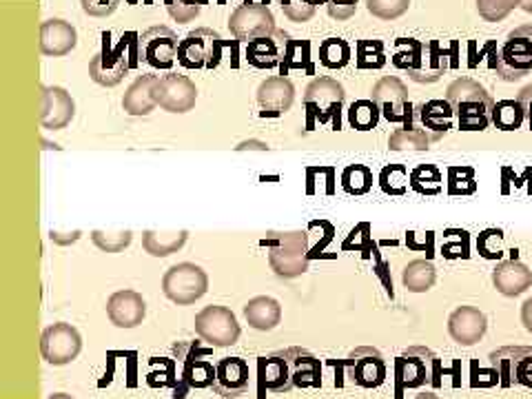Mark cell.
Masks as SVG:
<instances>
[{
  "label": "cell",
  "mask_w": 532,
  "mask_h": 399,
  "mask_svg": "<svg viewBox=\"0 0 532 399\" xmlns=\"http://www.w3.org/2000/svg\"><path fill=\"white\" fill-rule=\"evenodd\" d=\"M393 65L406 71L415 83H437L448 69V54L439 43H422L415 38H397Z\"/></svg>",
  "instance_id": "obj_1"
},
{
  "label": "cell",
  "mask_w": 532,
  "mask_h": 399,
  "mask_svg": "<svg viewBox=\"0 0 532 399\" xmlns=\"http://www.w3.org/2000/svg\"><path fill=\"white\" fill-rule=\"evenodd\" d=\"M446 100L453 107L462 131H484L493 125L495 100L477 80L457 78L448 85Z\"/></svg>",
  "instance_id": "obj_2"
},
{
  "label": "cell",
  "mask_w": 532,
  "mask_h": 399,
  "mask_svg": "<svg viewBox=\"0 0 532 399\" xmlns=\"http://www.w3.org/2000/svg\"><path fill=\"white\" fill-rule=\"evenodd\" d=\"M262 244L269 249V264L278 278L293 280L309 271V235L304 231L269 233Z\"/></svg>",
  "instance_id": "obj_3"
},
{
  "label": "cell",
  "mask_w": 532,
  "mask_h": 399,
  "mask_svg": "<svg viewBox=\"0 0 532 399\" xmlns=\"http://www.w3.org/2000/svg\"><path fill=\"white\" fill-rule=\"evenodd\" d=\"M129 45H131L129 36L122 38L114 47L111 45V34L109 32L102 34V47L89 63V76L96 85L116 87L125 80L127 71L131 67H136V60H131L136 56V51H133Z\"/></svg>",
  "instance_id": "obj_4"
},
{
  "label": "cell",
  "mask_w": 532,
  "mask_h": 399,
  "mask_svg": "<svg viewBox=\"0 0 532 399\" xmlns=\"http://www.w3.org/2000/svg\"><path fill=\"white\" fill-rule=\"evenodd\" d=\"M395 382L397 395L402 397L406 388H422L426 384H433L435 388L442 386L437 377V357L424 349V346H411L395 362Z\"/></svg>",
  "instance_id": "obj_5"
},
{
  "label": "cell",
  "mask_w": 532,
  "mask_h": 399,
  "mask_svg": "<svg viewBox=\"0 0 532 399\" xmlns=\"http://www.w3.org/2000/svg\"><path fill=\"white\" fill-rule=\"evenodd\" d=\"M497 74L515 83V80L528 76L532 71V25H521L506 36V43L501 45L497 60Z\"/></svg>",
  "instance_id": "obj_6"
},
{
  "label": "cell",
  "mask_w": 532,
  "mask_h": 399,
  "mask_svg": "<svg viewBox=\"0 0 532 399\" xmlns=\"http://www.w3.org/2000/svg\"><path fill=\"white\" fill-rule=\"evenodd\" d=\"M209 291V275L202 266L193 262H180L165 273L162 278V293L178 306H189L198 302Z\"/></svg>",
  "instance_id": "obj_7"
},
{
  "label": "cell",
  "mask_w": 532,
  "mask_h": 399,
  "mask_svg": "<svg viewBox=\"0 0 532 399\" xmlns=\"http://www.w3.org/2000/svg\"><path fill=\"white\" fill-rule=\"evenodd\" d=\"M222 49H224V40L220 38L218 32H213V29L207 27L193 29V32L187 34V38L180 40L178 63L189 71L216 69L220 65Z\"/></svg>",
  "instance_id": "obj_8"
},
{
  "label": "cell",
  "mask_w": 532,
  "mask_h": 399,
  "mask_svg": "<svg viewBox=\"0 0 532 399\" xmlns=\"http://www.w3.org/2000/svg\"><path fill=\"white\" fill-rule=\"evenodd\" d=\"M173 355L180 364L182 393L189 388H211L216 382V366L209 362L213 349H204L198 342H178Z\"/></svg>",
  "instance_id": "obj_9"
},
{
  "label": "cell",
  "mask_w": 532,
  "mask_h": 399,
  "mask_svg": "<svg viewBox=\"0 0 532 399\" xmlns=\"http://www.w3.org/2000/svg\"><path fill=\"white\" fill-rule=\"evenodd\" d=\"M193 326H196L200 340L211 344L213 349H227V346L238 344L242 333L238 317H235L227 306L220 304L204 306V309L196 315Z\"/></svg>",
  "instance_id": "obj_10"
},
{
  "label": "cell",
  "mask_w": 532,
  "mask_h": 399,
  "mask_svg": "<svg viewBox=\"0 0 532 399\" xmlns=\"http://www.w3.org/2000/svg\"><path fill=\"white\" fill-rule=\"evenodd\" d=\"M302 100L311 120H320L324 125L331 122L335 129H340V111L346 100V91L335 78L311 80Z\"/></svg>",
  "instance_id": "obj_11"
},
{
  "label": "cell",
  "mask_w": 532,
  "mask_h": 399,
  "mask_svg": "<svg viewBox=\"0 0 532 399\" xmlns=\"http://www.w3.org/2000/svg\"><path fill=\"white\" fill-rule=\"evenodd\" d=\"M178 36L165 25L149 27L138 36V56L145 65L156 71H169L178 60Z\"/></svg>",
  "instance_id": "obj_12"
},
{
  "label": "cell",
  "mask_w": 532,
  "mask_h": 399,
  "mask_svg": "<svg viewBox=\"0 0 532 399\" xmlns=\"http://www.w3.org/2000/svg\"><path fill=\"white\" fill-rule=\"evenodd\" d=\"M83 351V337L78 329L67 322H56L47 326L40 337V353L51 366H67Z\"/></svg>",
  "instance_id": "obj_13"
},
{
  "label": "cell",
  "mask_w": 532,
  "mask_h": 399,
  "mask_svg": "<svg viewBox=\"0 0 532 399\" xmlns=\"http://www.w3.org/2000/svg\"><path fill=\"white\" fill-rule=\"evenodd\" d=\"M229 29L235 40L240 43H251L255 38L271 36L278 32L275 27V18L271 14V9L264 3H244L240 5L229 18Z\"/></svg>",
  "instance_id": "obj_14"
},
{
  "label": "cell",
  "mask_w": 532,
  "mask_h": 399,
  "mask_svg": "<svg viewBox=\"0 0 532 399\" xmlns=\"http://www.w3.org/2000/svg\"><path fill=\"white\" fill-rule=\"evenodd\" d=\"M373 100L377 102V107H380L382 116L388 122L411 127L415 111L411 100H408V89L402 80L395 76H384L382 80H377V85L373 87Z\"/></svg>",
  "instance_id": "obj_15"
},
{
  "label": "cell",
  "mask_w": 532,
  "mask_h": 399,
  "mask_svg": "<svg viewBox=\"0 0 532 399\" xmlns=\"http://www.w3.org/2000/svg\"><path fill=\"white\" fill-rule=\"evenodd\" d=\"M490 364L499 373V384L532 388V346H506L490 353Z\"/></svg>",
  "instance_id": "obj_16"
},
{
  "label": "cell",
  "mask_w": 532,
  "mask_h": 399,
  "mask_svg": "<svg viewBox=\"0 0 532 399\" xmlns=\"http://www.w3.org/2000/svg\"><path fill=\"white\" fill-rule=\"evenodd\" d=\"M153 96L160 109L169 111V114H187L196 107L198 100V87L187 76L169 74L156 78V87H153Z\"/></svg>",
  "instance_id": "obj_17"
},
{
  "label": "cell",
  "mask_w": 532,
  "mask_h": 399,
  "mask_svg": "<svg viewBox=\"0 0 532 399\" xmlns=\"http://www.w3.org/2000/svg\"><path fill=\"white\" fill-rule=\"evenodd\" d=\"M258 377H260V395L258 397H262V399L266 397V393H273V395L291 393L295 388L291 349L275 351L271 355L260 357Z\"/></svg>",
  "instance_id": "obj_18"
},
{
  "label": "cell",
  "mask_w": 532,
  "mask_h": 399,
  "mask_svg": "<svg viewBox=\"0 0 532 399\" xmlns=\"http://www.w3.org/2000/svg\"><path fill=\"white\" fill-rule=\"evenodd\" d=\"M346 375L362 388H380L386 380V364L382 353L373 346H360L346 357Z\"/></svg>",
  "instance_id": "obj_19"
},
{
  "label": "cell",
  "mask_w": 532,
  "mask_h": 399,
  "mask_svg": "<svg viewBox=\"0 0 532 399\" xmlns=\"http://www.w3.org/2000/svg\"><path fill=\"white\" fill-rule=\"evenodd\" d=\"M213 393L224 399H235L249 393L251 388V368L242 357H222L216 364V382Z\"/></svg>",
  "instance_id": "obj_20"
},
{
  "label": "cell",
  "mask_w": 532,
  "mask_h": 399,
  "mask_svg": "<svg viewBox=\"0 0 532 399\" xmlns=\"http://www.w3.org/2000/svg\"><path fill=\"white\" fill-rule=\"evenodd\" d=\"M40 125L49 131L65 129L76 116L74 98L63 87H40Z\"/></svg>",
  "instance_id": "obj_21"
},
{
  "label": "cell",
  "mask_w": 532,
  "mask_h": 399,
  "mask_svg": "<svg viewBox=\"0 0 532 399\" xmlns=\"http://www.w3.org/2000/svg\"><path fill=\"white\" fill-rule=\"evenodd\" d=\"M289 43H291L289 34H284L278 29V32L271 36L255 38L251 43H247V47H244V58H247V63L255 69L282 67L286 51H289Z\"/></svg>",
  "instance_id": "obj_22"
},
{
  "label": "cell",
  "mask_w": 532,
  "mask_h": 399,
  "mask_svg": "<svg viewBox=\"0 0 532 399\" xmlns=\"http://www.w3.org/2000/svg\"><path fill=\"white\" fill-rule=\"evenodd\" d=\"M107 315L118 329H136L147 315V302L138 291L122 289L107 300Z\"/></svg>",
  "instance_id": "obj_23"
},
{
  "label": "cell",
  "mask_w": 532,
  "mask_h": 399,
  "mask_svg": "<svg viewBox=\"0 0 532 399\" xmlns=\"http://www.w3.org/2000/svg\"><path fill=\"white\" fill-rule=\"evenodd\" d=\"M488 320L475 306H459L448 317V333L457 344L473 346L486 335Z\"/></svg>",
  "instance_id": "obj_24"
},
{
  "label": "cell",
  "mask_w": 532,
  "mask_h": 399,
  "mask_svg": "<svg viewBox=\"0 0 532 399\" xmlns=\"http://www.w3.org/2000/svg\"><path fill=\"white\" fill-rule=\"evenodd\" d=\"M78 45L76 27L63 18H49L40 27V51L49 58H63Z\"/></svg>",
  "instance_id": "obj_25"
},
{
  "label": "cell",
  "mask_w": 532,
  "mask_h": 399,
  "mask_svg": "<svg viewBox=\"0 0 532 399\" xmlns=\"http://www.w3.org/2000/svg\"><path fill=\"white\" fill-rule=\"evenodd\" d=\"M295 87L284 76H273L264 80L258 89V105L264 118H280L293 107Z\"/></svg>",
  "instance_id": "obj_26"
},
{
  "label": "cell",
  "mask_w": 532,
  "mask_h": 399,
  "mask_svg": "<svg viewBox=\"0 0 532 399\" xmlns=\"http://www.w3.org/2000/svg\"><path fill=\"white\" fill-rule=\"evenodd\" d=\"M493 284L506 298H517V295L526 293L532 286V271L517 260L499 262L497 269L493 271Z\"/></svg>",
  "instance_id": "obj_27"
},
{
  "label": "cell",
  "mask_w": 532,
  "mask_h": 399,
  "mask_svg": "<svg viewBox=\"0 0 532 399\" xmlns=\"http://www.w3.org/2000/svg\"><path fill=\"white\" fill-rule=\"evenodd\" d=\"M156 78L158 76L147 74L133 80V85L127 89L125 98H122V109H125L129 116H149L151 111L158 107L156 96H153Z\"/></svg>",
  "instance_id": "obj_28"
},
{
  "label": "cell",
  "mask_w": 532,
  "mask_h": 399,
  "mask_svg": "<svg viewBox=\"0 0 532 399\" xmlns=\"http://www.w3.org/2000/svg\"><path fill=\"white\" fill-rule=\"evenodd\" d=\"M244 317L255 331H273L282 322V306L269 295H258L244 304Z\"/></svg>",
  "instance_id": "obj_29"
},
{
  "label": "cell",
  "mask_w": 532,
  "mask_h": 399,
  "mask_svg": "<svg viewBox=\"0 0 532 399\" xmlns=\"http://www.w3.org/2000/svg\"><path fill=\"white\" fill-rule=\"evenodd\" d=\"M415 116L422 122L424 129L435 131V138H439L444 136L448 129H453L455 111L448 100H428L424 105H419Z\"/></svg>",
  "instance_id": "obj_30"
},
{
  "label": "cell",
  "mask_w": 532,
  "mask_h": 399,
  "mask_svg": "<svg viewBox=\"0 0 532 399\" xmlns=\"http://www.w3.org/2000/svg\"><path fill=\"white\" fill-rule=\"evenodd\" d=\"M293 382L295 388H320L322 386V364L313 353L300 346H293Z\"/></svg>",
  "instance_id": "obj_31"
},
{
  "label": "cell",
  "mask_w": 532,
  "mask_h": 399,
  "mask_svg": "<svg viewBox=\"0 0 532 399\" xmlns=\"http://www.w3.org/2000/svg\"><path fill=\"white\" fill-rule=\"evenodd\" d=\"M189 240L187 231H171V233H158V231H145L142 233V249H145L151 258H169V255L178 253Z\"/></svg>",
  "instance_id": "obj_32"
},
{
  "label": "cell",
  "mask_w": 532,
  "mask_h": 399,
  "mask_svg": "<svg viewBox=\"0 0 532 399\" xmlns=\"http://www.w3.org/2000/svg\"><path fill=\"white\" fill-rule=\"evenodd\" d=\"M437 280V271L431 260H413L406 264L402 273V282L411 293H426L433 289Z\"/></svg>",
  "instance_id": "obj_33"
},
{
  "label": "cell",
  "mask_w": 532,
  "mask_h": 399,
  "mask_svg": "<svg viewBox=\"0 0 532 399\" xmlns=\"http://www.w3.org/2000/svg\"><path fill=\"white\" fill-rule=\"evenodd\" d=\"M411 189L419 196H439L444 187V178L442 171H439L435 165H419L411 171Z\"/></svg>",
  "instance_id": "obj_34"
},
{
  "label": "cell",
  "mask_w": 532,
  "mask_h": 399,
  "mask_svg": "<svg viewBox=\"0 0 532 399\" xmlns=\"http://www.w3.org/2000/svg\"><path fill=\"white\" fill-rule=\"evenodd\" d=\"M433 136H428L424 129L417 127H402L395 129L388 138V149L391 151H426L431 145Z\"/></svg>",
  "instance_id": "obj_35"
},
{
  "label": "cell",
  "mask_w": 532,
  "mask_h": 399,
  "mask_svg": "<svg viewBox=\"0 0 532 399\" xmlns=\"http://www.w3.org/2000/svg\"><path fill=\"white\" fill-rule=\"evenodd\" d=\"M320 63L322 67L337 71L351 63V45L344 38H326L320 45Z\"/></svg>",
  "instance_id": "obj_36"
},
{
  "label": "cell",
  "mask_w": 532,
  "mask_h": 399,
  "mask_svg": "<svg viewBox=\"0 0 532 399\" xmlns=\"http://www.w3.org/2000/svg\"><path fill=\"white\" fill-rule=\"evenodd\" d=\"M526 118V111L519 100H501L493 107V125L501 131H515Z\"/></svg>",
  "instance_id": "obj_37"
},
{
  "label": "cell",
  "mask_w": 532,
  "mask_h": 399,
  "mask_svg": "<svg viewBox=\"0 0 532 399\" xmlns=\"http://www.w3.org/2000/svg\"><path fill=\"white\" fill-rule=\"evenodd\" d=\"M382 111L375 100H357L349 107V125L357 131H371L380 122Z\"/></svg>",
  "instance_id": "obj_38"
},
{
  "label": "cell",
  "mask_w": 532,
  "mask_h": 399,
  "mask_svg": "<svg viewBox=\"0 0 532 399\" xmlns=\"http://www.w3.org/2000/svg\"><path fill=\"white\" fill-rule=\"evenodd\" d=\"M373 187V171L366 165H349L342 171V189L349 196H364Z\"/></svg>",
  "instance_id": "obj_39"
},
{
  "label": "cell",
  "mask_w": 532,
  "mask_h": 399,
  "mask_svg": "<svg viewBox=\"0 0 532 399\" xmlns=\"http://www.w3.org/2000/svg\"><path fill=\"white\" fill-rule=\"evenodd\" d=\"M355 63L360 69H382L386 65L382 40H357Z\"/></svg>",
  "instance_id": "obj_40"
},
{
  "label": "cell",
  "mask_w": 532,
  "mask_h": 399,
  "mask_svg": "<svg viewBox=\"0 0 532 399\" xmlns=\"http://www.w3.org/2000/svg\"><path fill=\"white\" fill-rule=\"evenodd\" d=\"M408 178H411V173L404 165H388L380 173V187L386 196H404L411 187Z\"/></svg>",
  "instance_id": "obj_41"
},
{
  "label": "cell",
  "mask_w": 532,
  "mask_h": 399,
  "mask_svg": "<svg viewBox=\"0 0 532 399\" xmlns=\"http://www.w3.org/2000/svg\"><path fill=\"white\" fill-rule=\"evenodd\" d=\"M477 191L473 167H448V193L450 196H470Z\"/></svg>",
  "instance_id": "obj_42"
},
{
  "label": "cell",
  "mask_w": 532,
  "mask_h": 399,
  "mask_svg": "<svg viewBox=\"0 0 532 399\" xmlns=\"http://www.w3.org/2000/svg\"><path fill=\"white\" fill-rule=\"evenodd\" d=\"M133 240L131 231H118V233H105V231H91V242L102 253H120L125 251Z\"/></svg>",
  "instance_id": "obj_43"
},
{
  "label": "cell",
  "mask_w": 532,
  "mask_h": 399,
  "mask_svg": "<svg viewBox=\"0 0 532 399\" xmlns=\"http://www.w3.org/2000/svg\"><path fill=\"white\" fill-rule=\"evenodd\" d=\"M411 7V0H366V9L380 20H397Z\"/></svg>",
  "instance_id": "obj_44"
},
{
  "label": "cell",
  "mask_w": 532,
  "mask_h": 399,
  "mask_svg": "<svg viewBox=\"0 0 532 399\" xmlns=\"http://www.w3.org/2000/svg\"><path fill=\"white\" fill-rule=\"evenodd\" d=\"M519 5L521 0H477V12L488 23H499Z\"/></svg>",
  "instance_id": "obj_45"
},
{
  "label": "cell",
  "mask_w": 532,
  "mask_h": 399,
  "mask_svg": "<svg viewBox=\"0 0 532 399\" xmlns=\"http://www.w3.org/2000/svg\"><path fill=\"white\" fill-rule=\"evenodd\" d=\"M165 3L171 18L184 25L200 16V9L202 5H207V0H165Z\"/></svg>",
  "instance_id": "obj_46"
},
{
  "label": "cell",
  "mask_w": 532,
  "mask_h": 399,
  "mask_svg": "<svg viewBox=\"0 0 532 399\" xmlns=\"http://www.w3.org/2000/svg\"><path fill=\"white\" fill-rule=\"evenodd\" d=\"M501 240H504V233H501L499 229H486L482 235H479L477 249L486 260H499L501 258V249H499Z\"/></svg>",
  "instance_id": "obj_47"
},
{
  "label": "cell",
  "mask_w": 532,
  "mask_h": 399,
  "mask_svg": "<svg viewBox=\"0 0 532 399\" xmlns=\"http://www.w3.org/2000/svg\"><path fill=\"white\" fill-rule=\"evenodd\" d=\"M282 5V12L289 16L293 23H306V20H311L315 16V7L306 5L304 0H280Z\"/></svg>",
  "instance_id": "obj_48"
},
{
  "label": "cell",
  "mask_w": 532,
  "mask_h": 399,
  "mask_svg": "<svg viewBox=\"0 0 532 399\" xmlns=\"http://www.w3.org/2000/svg\"><path fill=\"white\" fill-rule=\"evenodd\" d=\"M453 238L448 235V242L442 247L446 258H468V233L466 231H450Z\"/></svg>",
  "instance_id": "obj_49"
},
{
  "label": "cell",
  "mask_w": 532,
  "mask_h": 399,
  "mask_svg": "<svg viewBox=\"0 0 532 399\" xmlns=\"http://www.w3.org/2000/svg\"><path fill=\"white\" fill-rule=\"evenodd\" d=\"M80 5H83V12L87 16L107 18L116 12L120 0H80Z\"/></svg>",
  "instance_id": "obj_50"
},
{
  "label": "cell",
  "mask_w": 532,
  "mask_h": 399,
  "mask_svg": "<svg viewBox=\"0 0 532 399\" xmlns=\"http://www.w3.org/2000/svg\"><path fill=\"white\" fill-rule=\"evenodd\" d=\"M326 9H329V16L335 20H349L355 14L357 0H329Z\"/></svg>",
  "instance_id": "obj_51"
},
{
  "label": "cell",
  "mask_w": 532,
  "mask_h": 399,
  "mask_svg": "<svg viewBox=\"0 0 532 399\" xmlns=\"http://www.w3.org/2000/svg\"><path fill=\"white\" fill-rule=\"evenodd\" d=\"M517 100L521 102V107H524L526 118H528V125H530V129H532V87L521 89V94H519Z\"/></svg>",
  "instance_id": "obj_52"
},
{
  "label": "cell",
  "mask_w": 532,
  "mask_h": 399,
  "mask_svg": "<svg viewBox=\"0 0 532 399\" xmlns=\"http://www.w3.org/2000/svg\"><path fill=\"white\" fill-rule=\"evenodd\" d=\"M473 375H475L473 386H493V384H497V382H499V373L495 371V368H493V373H490V380H477V368H475V366H473ZM479 375L486 377V373H484V371H479Z\"/></svg>",
  "instance_id": "obj_53"
},
{
  "label": "cell",
  "mask_w": 532,
  "mask_h": 399,
  "mask_svg": "<svg viewBox=\"0 0 532 399\" xmlns=\"http://www.w3.org/2000/svg\"><path fill=\"white\" fill-rule=\"evenodd\" d=\"M521 322H524L526 331L532 333V298L526 300V304L521 306Z\"/></svg>",
  "instance_id": "obj_54"
},
{
  "label": "cell",
  "mask_w": 532,
  "mask_h": 399,
  "mask_svg": "<svg viewBox=\"0 0 532 399\" xmlns=\"http://www.w3.org/2000/svg\"><path fill=\"white\" fill-rule=\"evenodd\" d=\"M238 151H247V149H258V151H266L269 149V145L266 142H260V140H249V142H242L240 147H235Z\"/></svg>",
  "instance_id": "obj_55"
},
{
  "label": "cell",
  "mask_w": 532,
  "mask_h": 399,
  "mask_svg": "<svg viewBox=\"0 0 532 399\" xmlns=\"http://www.w3.org/2000/svg\"><path fill=\"white\" fill-rule=\"evenodd\" d=\"M78 238H80V233H76L74 238H60V233L51 231V242H56V244H69V242H76Z\"/></svg>",
  "instance_id": "obj_56"
},
{
  "label": "cell",
  "mask_w": 532,
  "mask_h": 399,
  "mask_svg": "<svg viewBox=\"0 0 532 399\" xmlns=\"http://www.w3.org/2000/svg\"><path fill=\"white\" fill-rule=\"evenodd\" d=\"M521 9H524V12H528V14H532V0H521V5H519Z\"/></svg>",
  "instance_id": "obj_57"
},
{
  "label": "cell",
  "mask_w": 532,
  "mask_h": 399,
  "mask_svg": "<svg viewBox=\"0 0 532 399\" xmlns=\"http://www.w3.org/2000/svg\"><path fill=\"white\" fill-rule=\"evenodd\" d=\"M306 5H311V7H317V5H326L329 3V0H304Z\"/></svg>",
  "instance_id": "obj_58"
},
{
  "label": "cell",
  "mask_w": 532,
  "mask_h": 399,
  "mask_svg": "<svg viewBox=\"0 0 532 399\" xmlns=\"http://www.w3.org/2000/svg\"><path fill=\"white\" fill-rule=\"evenodd\" d=\"M47 399H74L71 395H65V393H54V395H49Z\"/></svg>",
  "instance_id": "obj_59"
},
{
  "label": "cell",
  "mask_w": 532,
  "mask_h": 399,
  "mask_svg": "<svg viewBox=\"0 0 532 399\" xmlns=\"http://www.w3.org/2000/svg\"><path fill=\"white\" fill-rule=\"evenodd\" d=\"M417 399H439V397L433 393H424V395H417Z\"/></svg>",
  "instance_id": "obj_60"
}]
</instances>
